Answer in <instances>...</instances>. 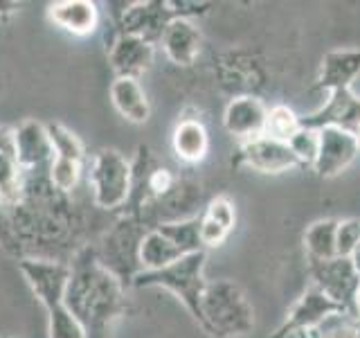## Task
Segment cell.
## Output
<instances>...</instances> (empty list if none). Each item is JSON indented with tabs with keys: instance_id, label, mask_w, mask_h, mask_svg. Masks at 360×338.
Here are the masks:
<instances>
[{
	"instance_id": "1",
	"label": "cell",
	"mask_w": 360,
	"mask_h": 338,
	"mask_svg": "<svg viewBox=\"0 0 360 338\" xmlns=\"http://www.w3.org/2000/svg\"><path fill=\"white\" fill-rule=\"evenodd\" d=\"M65 307L82 323L88 338H104L112 323L127 315L124 282L99 259L93 246H84L68 262Z\"/></svg>"
},
{
	"instance_id": "2",
	"label": "cell",
	"mask_w": 360,
	"mask_h": 338,
	"mask_svg": "<svg viewBox=\"0 0 360 338\" xmlns=\"http://www.w3.org/2000/svg\"><path fill=\"white\" fill-rule=\"evenodd\" d=\"M18 268L32 293L48 311V338H88L82 323L65 307V284L70 275L68 264L56 259L27 257L20 259Z\"/></svg>"
},
{
	"instance_id": "3",
	"label": "cell",
	"mask_w": 360,
	"mask_h": 338,
	"mask_svg": "<svg viewBox=\"0 0 360 338\" xmlns=\"http://www.w3.org/2000/svg\"><path fill=\"white\" fill-rule=\"evenodd\" d=\"M205 262L207 251H196L178 262L169 264L160 270H140L133 277L131 287L135 289H165L183 302L189 315L202 327V296H205L207 280H205Z\"/></svg>"
},
{
	"instance_id": "4",
	"label": "cell",
	"mask_w": 360,
	"mask_h": 338,
	"mask_svg": "<svg viewBox=\"0 0 360 338\" xmlns=\"http://www.w3.org/2000/svg\"><path fill=\"white\" fill-rule=\"evenodd\" d=\"M255 309L243 289L232 280L207 282L202 296V327L217 338H236L252 332Z\"/></svg>"
},
{
	"instance_id": "5",
	"label": "cell",
	"mask_w": 360,
	"mask_h": 338,
	"mask_svg": "<svg viewBox=\"0 0 360 338\" xmlns=\"http://www.w3.org/2000/svg\"><path fill=\"white\" fill-rule=\"evenodd\" d=\"M88 185L97 208H127L133 194V163L117 149H99L88 163Z\"/></svg>"
},
{
	"instance_id": "6",
	"label": "cell",
	"mask_w": 360,
	"mask_h": 338,
	"mask_svg": "<svg viewBox=\"0 0 360 338\" xmlns=\"http://www.w3.org/2000/svg\"><path fill=\"white\" fill-rule=\"evenodd\" d=\"M338 311H347V309H342L340 304L333 302L324 291L311 284L300 296V300L292 304L284 323L277 327L270 338H290V336H297L300 332H313L322 320H326L331 313H338Z\"/></svg>"
},
{
	"instance_id": "7",
	"label": "cell",
	"mask_w": 360,
	"mask_h": 338,
	"mask_svg": "<svg viewBox=\"0 0 360 338\" xmlns=\"http://www.w3.org/2000/svg\"><path fill=\"white\" fill-rule=\"evenodd\" d=\"M176 16L169 3H124V9L115 14L117 32L131 34V37H140L149 43H158L162 37L165 27Z\"/></svg>"
},
{
	"instance_id": "8",
	"label": "cell",
	"mask_w": 360,
	"mask_h": 338,
	"mask_svg": "<svg viewBox=\"0 0 360 338\" xmlns=\"http://www.w3.org/2000/svg\"><path fill=\"white\" fill-rule=\"evenodd\" d=\"M309 273L313 277V287L324 291L326 296L340 304L342 309L352 311L354 293L360 284V277L356 273L352 259L333 257V259H326V262H311L309 259Z\"/></svg>"
},
{
	"instance_id": "9",
	"label": "cell",
	"mask_w": 360,
	"mask_h": 338,
	"mask_svg": "<svg viewBox=\"0 0 360 338\" xmlns=\"http://www.w3.org/2000/svg\"><path fill=\"white\" fill-rule=\"evenodd\" d=\"M236 165H245L259 174H284L288 169H297V161L286 142L262 135V138L239 142L234 156Z\"/></svg>"
},
{
	"instance_id": "10",
	"label": "cell",
	"mask_w": 360,
	"mask_h": 338,
	"mask_svg": "<svg viewBox=\"0 0 360 338\" xmlns=\"http://www.w3.org/2000/svg\"><path fill=\"white\" fill-rule=\"evenodd\" d=\"M358 156L360 151L352 131L340 127H324L320 129V151L313 172L320 178H333L345 172Z\"/></svg>"
},
{
	"instance_id": "11",
	"label": "cell",
	"mask_w": 360,
	"mask_h": 338,
	"mask_svg": "<svg viewBox=\"0 0 360 338\" xmlns=\"http://www.w3.org/2000/svg\"><path fill=\"white\" fill-rule=\"evenodd\" d=\"M11 142H14V156L25 174L39 172L43 165L52 161V142L48 127L39 120H25L16 129H11Z\"/></svg>"
},
{
	"instance_id": "12",
	"label": "cell",
	"mask_w": 360,
	"mask_h": 338,
	"mask_svg": "<svg viewBox=\"0 0 360 338\" xmlns=\"http://www.w3.org/2000/svg\"><path fill=\"white\" fill-rule=\"evenodd\" d=\"M268 106L255 95L234 97L223 111V127L239 142L266 135Z\"/></svg>"
},
{
	"instance_id": "13",
	"label": "cell",
	"mask_w": 360,
	"mask_h": 338,
	"mask_svg": "<svg viewBox=\"0 0 360 338\" xmlns=\"http://www.w3.org/2000/svg\"><path fill=\"white\" fill-rule=\"evenodd\" d=\"M155 56V45L131 34H115L108 45V63L115 77L140 79L151 68Z\"/></svg>"
},
{
	"instance_id": "14",
	"label": "cell",
	"mask_w": 360,
	"mask_h": 338,
	"mask_svg": "<svg viewBox=\"0 0 360 338\" xmlns=\"http://www.w3.org/2000/svg\"><path fill=\"white\" fill-rule=\"evenodd\" d=\"M160 48L174 65L189 68L198 59L202 34L191 18H174L160 37Z\"/></svg>"
},
{
	"instance_id": "15",
	"label": "cell",
	"mask_w": 360,
	"mask_h": 338,
	"mask_svg": "<svg viewBox=\"0 0 360 338\" xmlns=\"http://www.w3.org/2000/svg\"><path fill=\"white\" fill-rule=\"evenodd\" d=\"M360 122V97H356L352 90H335L326 97L324 106H320L311 115L302 118V127H309L320 131L324 127H340L347 131H354Z\"/></svg>"
},
{
	"instance_id": "16",
	"label": "cell",
	"mask_w": 360,
	"mask_h": 338,
	"mask_svg": "<svg viewBox=\"0 0 360 338\" xmlns=\"http://www.w3.org/2000/svg\"><path fill=\"white\" fill-rule=\"evenodd\" d=\"M360 75V50L358 48H340L324 54L320 63L318 82L315 88L324 93H335V90H352V84Z\"/></svg>"
},
{
	"instance_id": "17",
	"label": "cell",
	"mask_w": 360,
	"mask_h": 338,
	"mask_svg": "<svg viewBox=\"0 0 360 338\" xmlns=\"http://www.w3.org/2000/svg\"><path fill=\"white\" fill-rule=\"evenodd\" d=\"M48 18L72 37H90L99 27V7L93 0H59L48 5Z\"/></svg>"
},
{
	"instance_id": "18",
	"label": "cell",
	"mask_w": 360,
	"mask_h": 338,
	"mask_svg": "<svg viewBox=\"0 0 360 338\" xmlns=\"http://www.w3.org/2000/svg\"><path fill=\"white\" fill-rule=\"evenodd\" d=\"M110 104L115 106L120 115L131 124H144L151 118V104L146 97L140 79L115 77L110 84Z\"/></svg>"
},
{
	"instance_id": "19",
	"label": "cell",
	"mask_w": 360,
	"mask_h": 338,
	"mask_svg": "<svg viewBox=\"0 0 360 338\" xmlns=\"http://www.w3.org/2000/svg\"><path fill=\"white\" fill-rule=\"evenodd\" d=\"M172 149L185 165H198L210 151V133L198 118H180L172 133Z\"/></svg>"
},
{
	"instance_id": "20",
	"label": "cell",
	"mask_w": 360,
	"mask_h": 338,
	"mask_svg": "<svg viewBox=\"0 0 360 338\" xmlns=\"http://www.w3.org/2000/svg\"><path fill=\"white\" fill-rule=\"evenodd\" d=\"M180 257H185L183 248H180L160 225L149 228L140 239V248H138L140 270H160L169 264L178 262Z\"/></svg>"
},
{
	"instance_id": "21",
	"label": "cell",
	"mask_w": 360,
	"mask_h": 338,
	"mask_svg": "<svg viewBox=\"0 0 360 338\" xmlns=\"http://www.w3.org/2000/svg\"><path fill=\"white\" fill-rule=\"evenodd\" d=\"M25 180L27 174L18 165L14 151L0 154V206L18 208L25 199Z\"/></svg>"
},
{
	"instance_id": "22",
	"label": "cell",
	"mask_w": 360,
	"mask_h": 338,
	"mask_svg": "<svg viewBox=\"0 0 360 338\" xmlns=\"http://www.w3.org/2000/svg\"><path fill=\"white\" fill-rule=\"evenodd\" d=\"M335 230L338 219H318L304 230V248L311 262H326L335 255Z\"/></svg>"
},
{
	"instance_id": "23",
	"label": "cell",
	"mask_w": 360,
	"mask_h": 338,
	"mask_svg": "<svg viewBox=\"0 0 360 338\" xmlns=\"http://www.w3.org/2000/svg\"><path fill=\"white\" fill-rule=\"evenodd\" d=\"M86 163L75 161V158L65 156H52V161L48 165V178L56 192L61 194H70V192L79 185V178L84 174Z\"/></svg>"
},
{
	"instance_id": "24",
	"label": "cell",
	"mask_w": 360,
	"mask_h": 338,
	"mask_svg": "<svg viewBox=\"0 0 360 338\" xmlns=\"http://www.w3.org/2000/svg\"><path fill=\"white\" fill-rule=\"evenodd\" d=\"M302 129V118L286 104H275L268 108L266 135L281 142H288Z\"/></svg>"
},
{
	"instance_id": "25",
	"label": "cell",
	"mask_w": 360,
	"mask_h": 338,
	"mask_svg": "<svg viewBox=\"0 0 360 338\" xmlns=\"http://www.w3.org/2000/svg\"><path fill=\"white\" fill-rule=\"evenodd\" d=\"M48 135L52 142V156H65V158H75V161L88 163V156L84 149V142L77 138V135L63 127L59 122H48Z\"/></svg>"
},
{
	"instance_id": "26",
	"label": "cell",
	"mask_w": 360,
	"mask_h": 338,
	"mask_svg": "<svg viewBox=\"0 0 360 338\" xmlns=\"http://www.w3.org/2000/svg\"><path fill=\"white\" fill-rule=\"evenodd\" d=\"M288 149L295 156V161L300 167H311L318 161V151H320V131L302 127L292 138L286 142Z\"/></svg>"
},
{
	"instance_id": "27",
	"label": "cell",
	"mask_w": 360,
	"mask_h": 338,
	"mask_svg": "<svg viewBox=\"0 0 360 338\" xmlns=\"http://www.w3.org/2000/svg\"><path fill=\"white\" fill-rule=\"evenodd\" d=\"M318 338H358V315L352 311H338L313 330Z\"/></svg>"
},
{
	"instance_id": "28",
	"label": "cell",
	"mask_w": 360,
	"mask_h": 338,
	"mask_svg": "<svg viewBox=\"0 0 360 338\" xmlns=\"http://www.w3.org/2000/svg\"><path fill=\"white\" fill-rule=\"evenodd\" d=\"M358 248H360V219H342V221H338L335 255L352 259Z\"/></svg>"
},
{
	"instance_id": "29",
	"label": "cell",
	"mask_w": 360,
	"mask_h": 338,
	"mask_svg": "<svg viewBox=\"0 0 360 338\" xmlns=\"http://www.w3.org/2000/svg\"><path fill=\"white\" fill-rule=\"evenodd\" d=\"M202 217H207L210 221H214L217 225H221L223 230L232 232L236 225V210L234 203L228 196H217L207 203V208L200 212Z\"/></svg>"
},
{
	"instance_id": "30",
	"label": "cell",
	"mask_w": 360,
	"mask_h": 338,
	"mask_svg": "<svg viewBox=\"0 0 360 338\" xmlns=\"http://www.w3.org/2000/svg\"><path fill=\"white\" fill-rule=\"evenodd\" d=\"M14 151V142H11V129L0 124V154Z\"/></svg>"
},
{
	"instance_id": "31",
	"label": "cell",
	"mask_w": 360,
	"mask_h": 338,
	"mask_svg": "<svg viewBox=\"0 0 360 338\" xmlns=\"http://www.w3.org/2000/svg\"><path fill=\"white\" fill-rule=\"evenodd\" d=\"M18 9H20L18 3H11V0H0V18H7Z\"/></svg>"
},
{
	"instance_id": "32",
	"label": "cell",
	"mask_w": 360,
	"mask_h": 338,
	"mask_svg": "<svg viewBox=\"0 0 360 338\" xmlns=\"http://www.w3.org/2000/svg\"><path fill=\"white\" fill-rule=\"evenodd\" d=\"M352 311L358 315L360 318V284H358V289H356V293H354V300H352Z\"/></svg>"
},
{
	"instance_id": "33",
	"label": "cell",
	"mask_w": 360,
	"mask_h": 338,
	"mask_svg": "<svg viewBox=\"0 0 360 338\" xmlns=\"http://www.w3.org/2000/svg\"><path fill=\"white\" fill-rule=\"evenodd\" d=\"M352 264H354V268H356V273H358V277H360V248L354 253V257H352Z\"/></svg>"
},
{
	"instance_id": "34",
	"label": "cell",
	"mask_w": 360,
	"mask_h": 338,
	"mask_svg": "<svg viewBox=\"0 0 360 338\" xmlns=\"http://www.w3.org/2000/svg\"><path fill=\"white\" fill-rule=\"evenodd\" d=\"M354 138H356V144H358V151H360V122L356 124V127H354Z\"/></svg>"
},
{
	"instance_id": "35",
	"label": "cell",
	"mask_w": 360,
	"mask_h": 338,
	"mask_svg": "<svg viewBox=\"0 0 360 338\" xmlns=\"http://www.w3.org/2000/svg\"><path fill=\"white\" fill-rule=\"evenodd\" d=\"M295 338H318V336H315L313 332H300V334H297Z\"/></svg>"
},
{
	"instance_id": "36",
	"label": "cell",
	"mask_w": 360,
	"mask_h": 338,
	"mask_svg": "<svg viewBox=\"0 0 360 338\" xmlns=\"http://www.w3.org/2000/svg\"><path fill=\"white\" fill-rule=\"evenodd\" d=\"M358 338H360V318H358Z\"/></svg>"
}]
</instances>
